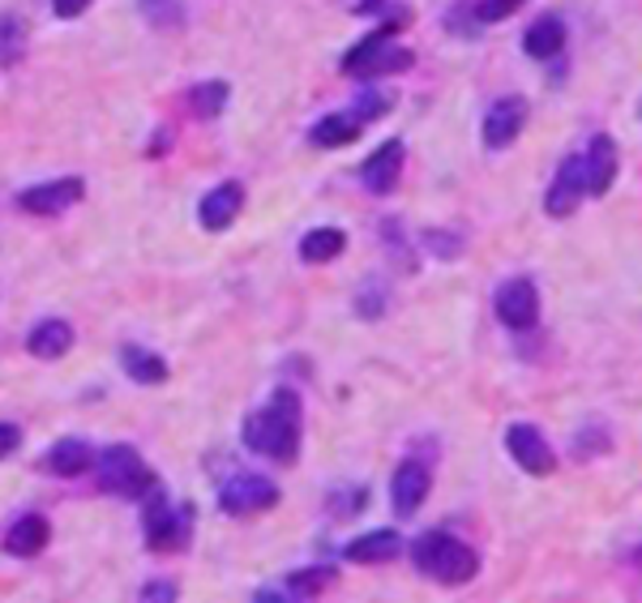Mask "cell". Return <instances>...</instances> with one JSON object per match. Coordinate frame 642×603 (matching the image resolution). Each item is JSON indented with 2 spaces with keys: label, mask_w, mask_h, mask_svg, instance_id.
<instances>
[{
  "label": "cell",
  "mask_w": 642,
  "mask_h": 603,
  "mask_svg": "<svg viewBox=\"0 0 642 603\" xmlns=\"http://www.w3.org/2000/svg\"><path fill=\"white\" fill-rule=\"evenodd\" d=\"M583 176H586V197H604L613 192L616 176H621V150H616L613 134H591L583 150Z\"/></svg>",
  "instance_id": "cell-14"
},
{
  "label": "cell",
  "mask_w": 642,
  "mask_h": 603,
  "mask_svg": "<svg viewBox=\"0 0 642 603\" xmlns=\"http://www.w3.org/2000/svg\"><path fill=\"white\" fill-rule=\"evenodd\" d=\"M141 18L155 30H180L185 27V4L180 0H138Z\"/></svg>",
  "instance_id": "cell-27"
},
{
  "label": "cell",
  "mask_w": 642,
  "mask_h": 603,
  "mask_svg": "<svg viewBox=\"0 0 642 603\" xmlns=\"http://www.w3.org/2000/svg\"><path fill=\"white\" fill-rule=\"evenodd\" d=\"M505 449H510L514 466L535 475V480H544V475L557 471V449H553L549 437H544L535 424H527V419H518V424L505 428Z\"/></svg>",
  "instance_id": "cell-10"
},
{
  "label": "cell",
  "mask_w": 642,
  "mask_h": 603,
  "mask_svg": "<svg viewBox=\"0 0 642 603\" xmlns=\"http://www.w3.org/2000/svg\"><path fill=\"white\" fill-rule=\"evenodd\" d=\"M639 116H642V99H639Z\"/></svg>",
  "instance_id": "cell-37"
},
{
  "label": "cell",
  "mask_w": 642,
  "mask_h": 603,
  "mask_svg": "<svg viewBox=\"0 0 642 603\" xmlns=\"http://www.w3.org/2000/svg\"><path fill=\"white\" fill-rule=\"evenodd\" d=\"M364 505H368V488H364V484L330 493V514H335V518H352V514H360Z\"/></svg>",
  "instance_id": "cell-30"
},
{
  "label": "cell",
  "mask_w": 642,
  "mask_h": 603,
  "mask_svg": "<svg viewBox=\"0 0 642 603\" xmlns=\"http://www.w3.org/2000/svg\"><path fill=\"white\" fill-rule=\"evenodd\" d=\"M95 484H99V493L108 496L141 501L159 480H155V471H150L146 458L138 454V445L120 441V445H108V449L95 458Z\"/></svg>",
  "instance_id": "cell-5"
},
{
  "label": "cell",
  "mask_w": 642,
  "mask_h": 603,
  "mask_svg": "<svg viewBox=\"0 0 642 603\" xmlns=\"http://www.w3.org/2000/svg\"><path fill=\"white\" fill-rule=\"evenodd\" d=\"M279 484L270 475H257V471H236L227 475L224 488H219V510L227 518H257L266 510L279 505Z\"/></svg>",
  "instance_id": "cell-6"
},
{
  "label": "cell",
  "mask_w": 642,
  "mask_h": 603,
  "mask_svg": "<svg viewBox=\"0 0 642 603\" xmlns=\"http://www.w3.org/2000/svg\"><path fill=\"white\" fill-rule=\"evenodd\" d=\"M48 544H52V522L43 518V514H22V518L4 531V552H9V556H22V561L39 556Z\"/></svg>",
  "instance_id": "cell-19"
},
{
  "label": "cell",
  "mask_w": 642,
  "mask_h": 603,
  "mask_svg": "<svg viewBox=\"0 0 642 603\" xmlns=\"http://www.w3.org/2000/svg\"><path fill=\"white\" fill-rule=\"evenodd\" d=\"M523 4H527V0H475L472 18H475V27H497L505 18H514Z\"/></svg>",
  "instance_id": "cell-28"
},
{
  "label": "cell",
  "mask_w": 642,
  "mask_h": 603,
  "mask_svg": "<svg viewBox=\"0 0 642 603\" xmlns=\"http://www.w3.org/2000/svg\"><path fill=\"white\" fill-rule=\"evenodd\" d=\"M90 4L95 0H52V13H57L60 22H73V18H82Z\"/></svg>",
  "instance_id": "cell-35"
},
{
  "label": "cell",
  "mask_w": 642,
  "mask_h": 603,
  "mask_svg": "<svg viewBox=\"0 0 642 603\" xmlns=\"http://www.w3.org/2000/svg\"><path fill=\"white\" fill-rule=\"evenodd\" d=\"M240 441H245L249 454H261V458H270V463L279 466L296 463V458H300V445H305V398H300V389L279 385L266 407L245 415Z\"/></svg>",
  "instance_id": "cell-1"
},
{
  "label": "cell",
  "mask_w": 642,
  "mask_h": 603,
  "mask_svg": "<svg viewBox=\"0 0 642 603\" xmlns=\"http://www.w3.org/2000/svg\"><path fill=\"white\" fill-rule=\"evenodd\" d=\"M27 56V22L18 13L0 18V69H13Z\"/></svg>",
  "instance_id": "cell-26"
},
{
  "label": "cell",
  "mask_w": 642,
  "mask_h": 603,
  "mask_svg": "<svg viewBox=\"0 0 642 603\" xmlns=\"http://www.w3.org/2000/svg\"><path fill=\"white\" fill-rule=\"evenodd\" d=\"M141 526H146V548L176 556L194 544V505H171L168 488L155 484L141 496Z\"/></svg>",
  "instance_id": "cell-4"
},
{
  "label": "cell",
  "mask_w": 642,
  "mask_h": 603,
  "mask_svg": "<svg viewBox=\"0 0 642 603\" xmlns=\"http://www.w3.org/2000/svg\"><path fill=\"white\" fill-rule=\"evenodd\" d=\"M82 197H86L82 176H60V180H43V185L22 189L18 192V206H22L27 215H34V219H60V215H69Z\"/></svg>",
  "instance_id": "cell-9"
},
{
  "label": "cell",
  "mask_w": 642,
  "mask_h": 603,
  "mask_svg": "<svg viewBox=\"0 0 642 603\" xmlns=\"http://www.w3.org/2000/svg\"><path fill=\"white\" fill-rule=\"evenodd\" d=\"M141 603H176L180 600V586L176 582H168V577H159V582H146L141 586Z\"/></svg>",
  "instance_id": "cell-33"
},
{
  "label": "cell",
  "mask_w": 642,
  "mask_h": 603,
  "mask_svg": "<svg viewBox=\"0 0 642 603\" xmlns=\"http://www.w3.org/2000/svg\"><path fill=\"white\" fill-rule=\"evenodd\" d=\"M403 167H407V141L403 138H391L382 141L360 167V185L364 192H373V197H391L398 189V180H403Z\"/></svg>",
  "instance_id": "cell-13"
},
{
  "label": "cell",
  "mask_w": 642,
  "mask_h": 603,
  "mask_svg": "<svg viewBox=\"0 0 642 603\" xmlns=\"http://www.w3.org/2000/svg\"><path fill=\"white\" fill-rule=\"evenodd\" d=\"M398 552H403V535H398L394 526H377V531L356 535V540L343 548V561H352V565H386Z\"/></svg>",
  "instance_id": "cell-17"
},
{
  "label": "cell",
  "mask_w": 642,
  "mask_h": 603,
  "mask_svg": "<svg viewBox=\"0 0 642 603\" xmlns=\"http://www.w3.org/2000/svg\"><path fill=\"white\" fill-rule=\"evenodd\" d=\"M424 245L433 248L442 261H454L463 253V236H454V231H424Z\"/></svg>",
  "instance_id": "cell-32"
},
{
  "label": "cell",
  "mask_w": 642,
  "mask_h": 603,
  "mask_svg": "<svg viewBox=\"0 0 642 603\" xmlns=\"http://www.w3.org/2000/svg\"><path fill=\"white\" fill-rule=\"evenodd\" d=\"M433 493V471L424 458H403L391 475V510L398 518H416Z\"/></svg>",
  "instance_id": "cell-12"
},
{
  "label": "cell",
  "mask_w": 642,
  "mask_h": 603,
  "mask_svg": "<svg viewBox=\"0 0 642 603\" xmlns=\"http://www.w3.org/2000/svg\"><path fill=\"white\" fill-rule=\"evenodd\" d=\"M120 368H125V377L134 385H164L171 377L168 359L159 356V352H150V347H138V343H125L120 347Z\"/></svg>",
  "instance_id": "cell-22"
},
{
  "label": "cell",
  "mask_w": 642,
  "mask_h": 603,
  "mask_svg": "<svg viewBox=\"0 0 642 603\" xmlns=\"http://www.w3.org/2000/svg\"><path fill=\"white\" fill-rule=\"evenodd\" d=\"M227 99H231V86L224 78H210V82H197L189 86V95H185V103L194 111L197 120H219L227 111Z\"/></svg>",
  "instance_id": "cell-24"
},
{
  "label": "cell",
  "mask_w": 642,
  "mask_h": 603,
  "mask_svg": "<svg viewBox=\"0 0 642 603\" xmlns=\"http://www.w3.org/2000/svg\"><path fill=\"white\" fill-rule=\"evenodd\" d=\"M69 347H73V326L65 317H43L27 334V352L34 359H48V364L69 356Z\"/></svg>",
  "instance_id": "cell-18"
},
{
  "label": "cell",
  "mask_w": 642,
  "mask_h": 603,
  "mask_svg": "<svg viewBox=\"0 0 642 603\" xmlns=\"http://www.w3.org/2000/svg\"><path fill=\"white\" fill-rule=\"evenodd\" d=\"M95 445L86 437H60L48 454H43V466H48V475H57V480H78L86 471H95Z\"/></svg>",
  "instance_id": "cell-16"
},
{
  "label": "cell",
  "mask_w": 642,
  "mask_h": 603,
  "mask_svg": "<svg viewBox=\"0 0 642 603\" xmlns=\"http://www.w3.org/2000/svg\"><path fill=\"white\" fill-rule=\"evenodd\" d=\"M565 39H570V30H565L557 13H540L527 27V34H523V52L531 60H557L565 52Z\"/></svg>",
  "instance_id": "cell-21"
},
{
  "label": "cell",
  "mask_w": 642,
  "mask_h": 603,
  "mask_svg": "<svg viewBox=\"0 0 642 603\" xmlns=\"http://www.w3.org/2000/svg\"><path fill=\"white\" fill-rule=\"evenodd\" d=\"M613 449V437H609V428L604 424H583V433H579V441H574V454L579 458H600V454H609Z\"/></svg>",
  "instance_id": "cell-29"
},
{
  "label": "cell",
  "mask_w": 642,
  "mask_h": 603,
  "mask_svg": "<svg viewBox=\"0 0 642 603\" xmlns=\"http://www.w3.org/2000/svg\"><path fill=\"white\" fill-rule=\"evenodd\" d=\"M240 210H245V185L240 180H224V185H215L197 201V223H201V231L219 236V231H227L231 223L240 219Z\"/></svg>",
  "instance_id": "cell-15"
},
{
  "label": "cell",
  "mask_w": 642,
  "mask_h": 603,
  "mask_svg": "<svg viewBox=\"0 0 642 603\" xmlns=\"http://www.w3.org/2000/svg\"><path fill=\"white\" fill-rule=\"evenodd\" d=\"M360 134H364V120L356 111H330V116H322V120L308 129V146H317V150H343V146L360 141Z\"/></svg>",
  "instance_id": "cell-20"
},
{
  "label": "cell",
  "mask_w": 642,
  "mask_h": 603,
  "mask_svg": "<svg viewBox=\"0 0 642 603\" xmlns=\"http://www.w3.org/2000/svg\"><path fill=\"white\" fill-rule=\"evenodd\" d=\"M493 313H497V322H502L505 329H514V334L535 329V322H540V287H535V278L514 275L505 278V283H497Z\"/></svg>",
  "instance_id": "cell-7"
},
{
  "label": "cell",
  "mask_w": 642,
  "mask_h": 603,
  "mask_svg": "<svg viewBox=\"0 0 642 603\" xmlns=\"http://www.w3.org/2000/svg\"><path fill=\"white\" fill-rule=\"evenodd\" d=\"M391 108H394V95H382V90H364L352 111L360 116L364 125H373V120H382V116H386Z\"/></svg>",
  "instance_id": "cell-31"
},
{
  "label": "cell",
  "mask_w": 642,
  "mask_h": 603,
  "mask_svg": "<svg viewBox=\"0 0 642 603\" xmlns=\"http://www.w3.org/2000/svg\"><path fill=\"white\" fill-rule=\"evenodd\" d=\"M364 322H373V317H382V308H386V287H377V283H368V291H364L360 300H356Z\"/></svg>",
  "instance_id": "cell-34"
},
{
  "label": "cell",
  "mask_w": 642,
  "mask_h": 603,
  "mask_svg": "<svg viewBox=\"0 0 642 603\" xmlns=\"http://www.w3.org/2000/svg\"><path fill=\"white\" fill-rule=\"evenodd\" d=\"M407 22H412L407 9H394V18L386 27H377L373 34H364L360 43L347 48V56L338 60V69H343L347 78H356V82H377V78H398V73H407V69L416 65V52L403 48V43L394 39V30H403Z\"/></svg>",
  "instance_id": "cell-2"
},
{
  "label": "cell",
  "mask_w": 642,
  "mask_h": 603,
  "mask_svg": "<svg viewBox=\"0 0 642 603\" xmlns=\"http://www.w3.org/2000/svg\"><path fill=\"white\" fill-rule=\"evenodd\" d=\"M343 253H347V236L338 227H313L300 240V261L305 266H330Z\"/></svg>",
  "instance_id": "cell-23"
},
{
  "label": "cell",
  "mask_w": 642,
  "mask_h": 603,
  "mask_svg": "<svg viewBox=\"0 0 642 603\" xmlns=\"http://www.w3.org/2000/svg\"><path fill=\"white\" fill-rule=\"evenodd\" d=\"M335 582H338L335 565H308V570H296V574L287 577V600H317V595H326Z\"/></svg>",
  "instance_id": "cell-25"
},
{
  "label": "cell",
  "mask_w": 642,
  "mask_h": 603,
  "mask_svg": "<svg viewBox=\"0 0 642 603\" xmlns=\"http://www.w3.org/2000/svg\"><path fill=\"white\" fill-rule=\"evenodd\" d=\"M586 201V176H583V155H565L549 180L544 192V215L549 219H570L579 215V206Z\"/></svg>",
  "instance_id": "cell-11"
},
{
  "label": "cell",
  "mask_w": 642,
  "mask_h": 603,
  "mask_svg": "<svg viewBox=\"0 0 642 603\" xmlns=\"http://www.w3.org/2000/svg\"><path fill=\"white\" fill-rule=\"evenodd\" d=\"M527 99L523 95H502L497 103H488L484 111V125H480V141H484V150H493V155H502L510 150L514 141L523 138V129H527Z\"/></svg>",
  "instance_id": "cell-8"
},
{
  "label": "cell",
  "mask_w": 642,
  "mask_h": 603,
  "mask_svg": "<svg viewBox=\"0 0 642 603\" xmlns=\"http://www.w3.org/2000/svg\"><path fill=\"white\" fill-rule=\"evenodd\" d=\"M22 445V428L18 424H0V458H9Z\"/></svg>",
  "instance_id": "cell-36"
},
{
  "label": "cell",
  "mask_w": 642,
  "mask_h": 603,
  "mask_svg": "<svg viewBox=\"0 0 642 603\" xmlns=\"http://www.w3.org/2000/svg\"><path fill=\"white\" fill-rule=\"evenodd\" d=\"M412 565H416V574L433 577L437 586H467V582H475V574H480V552H475L472 544H463L458 535L433 526V531L416 535Z\"/></svg>",
  "instance_id": "cell-3"
}]
</instances>
